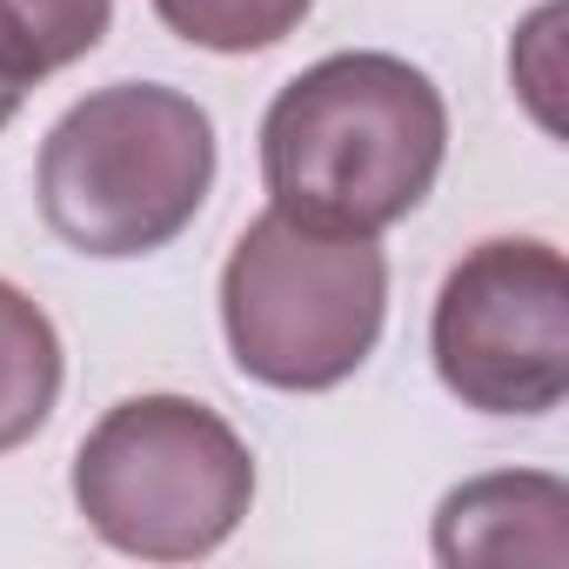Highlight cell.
<instances>
[{"mask_svg": "<svg viewBox=\"0 0 569 569\" xmlns=\"http://www.w3.org/2000/svg\"><path fill=\"white\" fill-rule=\"evenodd\" d=\"M214 188V121L161 81H114L74 101L41 141V221L94 261H134L194 228Z\"/></svg>", "mask_w": 569, "mask_h": 569, "instance_id": "obj_2", "label": "cell"}, {"mask_svg": "<svg viewBox=\"0 0 569 569\" xmlns=\"http://www.w3.org/2000/svg\"><path fill=\"white\" fill-rule=\"evenodd\" d=\"M254 502L248 442L194 396L114 402L74 456V509L141 562L214 556Z\"/></svg>", "mask_w": 569, "mask_h": 569, "instance_id": "obj_4", "label": "cell"}, {"mask_svg": "<svg viewBox=\"0 0 569 569\" xmlns=\"http://www.w3.org/2000/svg\"><path fill=\"white\" fill-rule=\"evenodd\" d=\"M442 88L376 48L302 68L261 121L268 208L349 234H382L416 214L442 174Z\"/></svg>", "mask_w": 569, "mask_h": 569, "instance_id": "obj_1", "label": "cell"}, {"mask_svg": "<svg viewBox=\"0 0 569 569\" xmlns=\"http://www.w3.org/2000/svg\"><path fill=\"white\" fill-rule=\"evenodd\" d=\"M389 322V261L376 234L254 214L221 268V336L248 382L316 396L349 382Z\"/></svg>", "mask_w": 569, "mask_h": 569, "instance_id": "obj_3", "label": "cell"}, {"mask_svg": "<svg viewBox=\"0 0 569 569\" xmlns=\"http://www.w3.org/2000/svg\"><path fill=\"white\" fill-rule=\"evenodd\" d=\"M442 389L476 416H549L569 396V261L536 234L476 241L429 316Z\"/></svg>", "mask_w": 569, "mask_h": 569, "instance_id": "obj_5", "label": "cell"}, {"mask_svg": "<svg viewBox=\"0 0 569 569\" xmlns=\"http://www.w3.org/2000/svg\"><path fill=\"white\" fill-rule=\"evenodd\" d=\"M108 21L114 0H0V68L21 88H41L48 74L94 54Z\"/></svg>", "mask_w": 569, "mask_h": 569, "instance_id": "obj_8", "label": "cell"}, {"mask_svg": "<svg viewBox=\"0 0 569 569\" xmlns=\"http://www.w3.org/2000/svg\"><path fill=\"white\" fill-rule=\"evenodd\" d=\"M316 0H154L168 34L208 54H261L309 21Z\"/></svg>", "mask_w": 569, "mask_h": 569, "instance_id": "obj_9", "label": "cell"}, {"mask_svg": "<svg viewBox=\"0 0 569 569\" xmlns=\"http://www.w3.org/2000/svg\"><path fill=\"white\" fill-rule=\"evenodd\" d=\"M436 556L462 562H569V489L556 476H476L436 509Z\"/></svg>", "mask_w": 569, "mask_h": 569, "instance_id": "obj_6", "label": "cell"}, {"mask_svg": "<svg viewBox=\"0 0 569 569\" xmlns=\"http://www.w3.org/2000/svg\"><path fill=\"white\" fill-rule=\"evenodd\" d=\"M61 336L34 296L0 281V456L41 436L61 402Z\"/></svg>", "mask_w": 569, "mask_h": 569, "instance_id": "obj_7", "label": "cell"}, {"mask_svg": "<svg viewBox=\"0 0 569 569\" xmlns=\"http://www.w3.org/2000/svg\"><path fill=\"white\" fill-rule=\"evenodd\" d=\"M21 101H28V88H21V81H14L8 68H0V128H8V121L21 114Z\"/></svg>", "mask_w": 569, "mask_h": 569, "instance_id": "obj_10", "label": "cell"}]
</instances>
